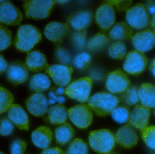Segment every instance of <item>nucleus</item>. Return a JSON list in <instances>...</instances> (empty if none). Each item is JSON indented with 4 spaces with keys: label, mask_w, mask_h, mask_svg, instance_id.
<instances>
[{
    "label": "nucleus",
    "mask_w": 155,
    "mask_h": 154,
    "mask_svg": "<svg viewBox=\"0 0 155 154\" xmlns=\"http://www.w3.org/2000/svg\"><path fill=\"white\" fill-rule=\"evenodd\" d=\"M42 35L35 26L25 24L19 27L14 41V45L18 51L29 53L42 39Z\"/></svg>",
    "instance_id": "nucleus-1"
},
{
    "label": "nucleus",
    "mask_w": 155,
    "mask_h": 154,
    "mask_svg": "<svg viewBox=\"0 0 155 154\" xmlns=\"http://www.w3.org/2000/svg\"><path fill=\"white\" fill-rule=\"evenodd\" d=\"M120 102L119 97L113 94L100 92L94 94L89 98L88 106L97 115L106 116L111 114Z\"/></svg>",
    "instance_id": "nucleus-2"
},
{
    "label": "nucleus",
    "mask_w": 155,
    "mask_h": 154,
    "mask_svg": "<svg viewBox=\"0 0 155 154\" xmlns=\"http://www.w3.org/2000/svg\"><path fill=\"white\" fill-rule=\"evenodd\" d=\"M88 141L91 148L99 154L110 152L115 146V136L107 129H99L90 132Z\"/></svg>",
    "instance_id": "nucleus-3"
},
{
    "label": "nucleus",
    "mask_w": 155,
    "mask_h": 154,
    "mask_svg": "<svg viewBox=\"0 0 155 154\" xmlns=\"http://www.w3.org/2000/svg\"><path fill=\"white\" fill-rule=\"evenodd\" d=\"M52 0H28L24 1L23 6L27 19L42 20L50 15L55 4Z\"/></svg>",
    "instance_id": "nucleus-4"
},
{
    "label": "nucleus",
    "mask_w": 155,
    "mask_h": 154,
    "mask_svg": "<svg viewBox=\"0 0 155 154\" xmlns=\"http://www.w3.org/2000/svg\"><path fill=\"white\" fill-rule=\"evenodd\" d=\"M93 85L91 77H84L70 84L64 90V94L81 103L88 102Z\"/></svg>",
    "instance_id": "nucleus-5"
},
{
    "label": "nucleus",
    "mask_w": 155,
    "mask_h": 154,
    "mask_svg": "<svg viewBox=\"0 0 155 154\" xmlns=\"http://www.w3.org/2000/svg\"><path fill=\"white\" fill-rule=\"evenodd\" d=\"M126 19L131 28L142 30L150 25V15L142 3L137 4L126 11Z\"/></svg>",
    "instance_id": "nucleus-6"
},
{
    "label": "nucleus",
    "mask_w": 155,
    "mask_h": 154,
    "mask_svg": "<svg viewBox=\"0 0 155 154\" xmlns=\"http://www.w3.org/2000/svg\"><path fill=\"white\" fill-rule=\"evenodd\" d=\"M148 60L144 53L132 51L127 54L123 68L126 72L130 75L138 76L146 69Z\"/></svg>",
    "instance_id": "nucleus-7"
},
{
    "label": "nucleus",
    "mask_w": 155,
    "mask_h": 154,
    "mask_svg": "<svg viewBox=\"0 0 155 154\" xmlns=\"http://www.w3.org/2000/svg\"><path fill=\"white\" fill-rule=\"evenodd\" d=\"M68 117L80 129L88 128L93 121V114L88 105L78 104L68 109Z\"/></svg>",
    "instance_id": "nucleus-8"
},
{
    "label": "nucleus",
    "mask_w": 155,
    "mask_h": 154,
    "mask_svg": "<svg viewBox=\"0 0 155 154\" xmlns=\"http://www.w3.org/2000/svg\"><path fill=\"white\" fill-rule=\"evenodd\" d=\"M116 19L114 8L109 3L103 4L97 10L96 22L102 32L109 31L115 23Z\"/></svg>",
    "instance_id": "nucleus-9"
},
{
    "label": "nucleus",
    "mask_w": 155,
    "mask_h": 154,
    "mask_svg": "<svg viewBox=\"0 0 155 154\" xmlns=\"http://www.w3.org/2000/svg\"><path fill=\"white\" fill-rule=\"evenodd\" d=\"M127 74L120 70H116L108 74L106 82L107 89L112 94H121L130 85Z\"/></svg>",
    "instance_id": "nucleus-10"
},
{
    "label": "nucleus",
    "mask_w": 155,
    "mask_h": 154,
    "mask_svg": "<svg viewBox=\"0 0 155 154\" xmlns=\"http://www.w3.org/2000/svg\"><path fill=\"white\" fill-rule=\"evenodd\" d=\"M23 20L21 11L12 3L3 2L0 4V23L6 25L21 24Z\"/></svg>",
    "instance_id": "nucleus-11"
},
{
    "label": "nucleus",
    "mask_w": 155,
    "mask_h": 154,
    "mask_svg": "<svg viewBox=\"0 0 155 154\" xmlns=\"http://www.w3.org/2000/svg\"><path fill=\"white\" fill-rule=\"evenodd\" d=\"M73 72L72 67L58 64L50 65L45 72L51 77L55 84L61 87L70 84Z\"/></svg>",
    "instance_id": "nucleus-12"
},
{
    "label": "nucleus",
    "mask_w": 155,
    "mask_h": 154,
    "mask_svg": "<svg viewBox=\"0 0 155 154\" xmlns=\"http://www.w3.org/2000/svg\"><path fill=\"white\" fill-rule=\"evenodd\" d=\"M8 81L15 86L23 84L29 77V70L25 64L19 61H14L8 64L6 71Z\"/></svg>",
    "instance_id": "nucleus-13"
},
{
    "label": "nucleus",
    "mask_w": 155,
    "mask_h": 154,
    "mask_svg": "<svg viewBox=\"0 0 155 154\" xmlns=\"http://www.w3.org/2000/svg\"><path fill=\"white\" fill-rule=\"evenodd\" d=\"M70 31L67 23L53 21L48 23L44 30V33L47 39L54 43L60 45L62 43Z\"/></svg>",
    "instance_id": "nucleus-14"
},
{
    "label": "nucleus",
    "mask_w": 155,
    "mask_h": 154,
    "mask_svg": "<svg viewBox=\"0 0 155 154\" xmlns=\"http://www.w3.org/2000/svg\"><path fill=\"white\" fill-rule=\"evenodd\" d=\"M28 112L36 117H41L48 110V99L42 93H35L31 95L25 101Z\"/></svg>",
    "instance_id": "nucleus-15"
},
{
    "label": "nucleus",
    "mask_w": 155,
    "mask_h": 154,
    "mask_svg": "<svg viewBox=\"0 0 155 154\" xmlns=\"http://www.w3.org/2000/svg\"><path fill=\"white\" fill-rule=\"evenodd\" d=\"M131 40L137 51L147 52L155 46V31L151 29L141 31L133 35Z\"/></svg>",
    "instance_id": "nucleus-16"
},
{
    "label": "nucleus",
    "mask_w": 155,
    "mask_h": 154,
    "mask_svg": "<svg viewBox=\"0 0 155 154\" xmlns=\"http://www.w3.org/2000/svg\"><path fill=\"white\" fill-rule=\"evenodd\" d=\"M150 108L143 105L136 106L131 112L129 124L140 131L148 126L151 116Z\"/></svg>",
    "instance_id": "nucleus-17"
},
{
    "label": "nucleus",
    "mask_w": 155,
    "mask_h": 154,
    "mask_svg": "<svg viewBox=\"0 0 155 154\" xmlns=\"http://www.w3.org/2000/svg\"><path fill=\"white\" fill-rule=\"evenodd\" d=\"M116 143L125 148L135 146L138 141V136L134 127L129 124L118 129L115 136Z\"/></svg>",
    "instance_id": "nucleus-18"
},
{
    "label": "nucleus",
    "mask_w": 155,
    "mask_h": 154,
    "mask_svg": "<svg viewBox=\"0 0 155 154\" xmlns=\"http://www.w3.org/2000/svg\"><path fill=\"white\" fill-rule=\"evenodd\" d=\"M94 18V14L89 10H81L71 13L66 19L67 24L75 31L85 30L90 26Z\"/></svg>",
    "instance_id": "nucleus-19"
},
{
    "label": "nucleus",
    "mask_w": 155,
    "mask_h": 154,
    "mask_svg": "<svg viewBox=\"0 0 155 154\" xmlns=\"http://www.w3.org/2000/svg\"><path fill=\"white\" fill-rule=\"evenodd\" d=\"M8 117L20 130H29L28 115L21 105L13 104L8 111Z\"/></svg>",
    "instance_id": "nucleus-20"
},
{
    "label": "nucleus",
    "mask_w": 155,
    "mask_h": 154,
    "mask_svg": "<svg viewBox=\"0 0 155 154\" xmlns=\"http://www.w3.org/2000/svg\"><path fill=\"white\" fill-rule=\"evenodd\" d=\"M25 64L29 70L37 73L45 70L49 65L46 56L38 51L29 52L26 55Z\"/></svg>",
    "instance_id": "nucleus-21"
},
{
    "label": "nucleus",
    "mask_w": 155,
    "mask_h": 154,
    "mask_svg": "<svg viewBox=\"0 0 155 154\" xmlns=\"http://www.w3.org/2000/svg\"><path fill=\"white\" fill-rule=\"evenodd\" d=\"M31 140L34 144L38 148L46 149L51 145L53 138V133L50 128L41 126L32 133Z\"/></svg>",
    "instance_id": "nucleus-22"
},
{
    "label": "nucleus",
    "mask_w": 155,
    "mask_h": 154,
    "mask_svg": "<svg viewBox=\"0 0 155 154\" xmlns=\"http://www.w3.org/2000/svg\"><path fill=\"white\" fill-rule=\"evenodd\" d=\"M138 95L142 105L149 108H155V85L142 84L138 87Z\"/></svg>",
    "instance_id": "nucleus-23"
},
{
    "label": "nucleus",
    "mask_w": 155,
    "mask_h": 154,
    "mask_svg": "<svg viewBox=\"0 0 155 154\" xmlns=\"http://www.w3.org/2000/svg\"><path fill=\"white\" fill-rule=\"evenodd\" d=\"M133 36L132 28L124 21L115 24L109 33V38L117 41L130 40Z\"/></svg>",
    "instance_id": "nucleus-24"
},
{
    "label": "nucleus",
    "mask_w": 155,
    "mask_h": 154,
    "mask_svg": "<svg viewBox=\"0 0 155 154\" xmlns=\"http://www.w3.org/2000/svg\"><path fill=\"white\" fill-rule=\"evenodd\" d=\"M48 119L54 125H60L66 122L68 119V110L61 104L51 106L47 112Z\"/></svg>",
    "instance_id": "nucleus-25"
},
{
    "label": "nucleus",
    "mask_w": 155,
    "mask_h": 154,
    "mask_svg": "<svg viewBox=\"0 0 155 154\" xmlns=\"http://www.w3.org/2000/svg\"><path fill=\"white\" fill-rule=\"evenodd\" d=\"M54 134L56 143L64 146L72 139L75 134V130L71 125L65 122L55 129Z\"/></svg>",
    "instance_id": "nucleus-26"
},
{
    "label": "nucleus",
    "mask_w": 155,
    "mask_h": 154,
    "mask_svg": "<svg viewBox=\"0 0 155 154\" xmlns=\"http://www.w3.org/2000/svg\"><path fill=\"white\" fill-rule=\"evenodd\" d=\"M51 86V81L47 74L38 73L32 76L29 82V87L35 93H42L48 90Z\"/></svg>",
    "instance_id": "nucleus-27"
},
{
    "label": "nucleus",
    "mask_w": 155,
    "mask_h": 154,
    "mask_svg": "<svg viewBox=\"0 0 155 154\" xmlns=\"http://www.w3.org/2000/svg\"><path fill=\"white\" fill-rule=\"evenodd\" d=\"M138 87L134 85H130L128 88L121 93L120 101L127 106H134L140 102L138 95Z\"/></svg>",
    "instance_id": "nucleus-28"
},
{
    "label": "nucleus",
    "mask_w": 155,
    "mask_h": 154,
    "mask_svg": "<svg viewBox=\"0 0 155 154\" xmlns=\"http://www.w3.org/2000/svg\"><path fill=\"white\" fill-rule=\"evenodd\" d=\"M127 48L124 43L116 41L113 43L108 49L109 56L114 60H120L126 56Z\"/></svg>",
    "instance_id": "nucleus-29"
},
{
    "label": "nucleus",
    "mask_w": 155,
    "mask_h": 154,
    "mask_svg": "<svg viewBox=\"0 0 155 154\" xmlns=\"http://www.w3.org/2000/svg\"><path fill=\"white\" fill-rule=\"evenodd\" d=\"M131 111L129 106L126 105L117 106L111 113L112 118L119 124L126 123L129 121Z\"/></svg>",
    "instance_id": "nucleus-30"
},
{
    "label": "nucleus",
    "mask_w": 155,
    "mask_h": 154,
    "mask_svg": "<svg viewBox=\"0 0 155 154\" xmlns=\"http://www.w3.org/2000/svg\"><path fill=\"white\" fill-rule=\"evenodd\" d=\"M14 100L13 95L6 88L0 86V115L9 110Z\"/></svg>",
    "instance_id": "nucleus-31"
},
{
    "label": "nucleus",
    "mask_w": 155,
    "mask_h": 154,
    "mask_svg": "<svg viewBox=\"0 0 155 154\" xmlns=\"http://www.w3.org/2000/svg\"><path fill=\"white\" fill-rule=\"evenodd\" d=\"M108 42L109 39L105 34L98 33L88 41L87 48L92 51H96L105 46Z\"/></svg>",
    "instance_id": "nucleus-32"
},
{
    "label": "nucleus",
    "mask_w": 155,
    "mask_h": 154,
    "mask_svg": "<svg viewBox=\"0 0 155 154\" xmlns=\"http://www.w3.org/2000/svg\"><path fill=\"white\" fill-rule=\"evenodd\" d=\"M12 32L6 26L0 23V52L5 51L12 44Z\"/></svg>",
    "instance_id": "nucleus-33"
},
{
    "label": "nucleus",
    "mask_w": 155,
    "mask_h": 154,
    "mask_svg": "<svg viewBox=\"0 0 155 154\" xmlns=\"http://www.w3.org/2000/svg\"><path fill=\"white\" fill-rule=\"evenodd\" d=\"M87 144L83 140L76 138L71 142L66 152V154H88Z\"/></svg>",
    "instance_id": "nucleus-34"
},
{
    "label": "nucleus",
    "mask_w": 155,
    "mask_h": 154,
    "mask_svg": "<svg viewBox=\"0 0 155 154\" xmlns=\"http://www.w3.org/2000/svg\"><path fill=\"white\" fill-rule=\"evenodd\" d=\"M92 62V56L87 52H83L78 54L74 58L73 63L76 69L80 70H85Z\"/></svg>",
    "instance_id": "nucleus-35"
},
{
    "label": "nucleus",
    "mask_w": 155,
    "mask_h": 154,
    "mask_svg": "<svg viewBox=\"0 0 155 154\" xmlns=\"http://www.w3.org/2000/svg\"><path fill=\"white\" fill-rule=\"evenodd\" d=\"M86 30L75 31L71 35V41L74 48L78 51H81L84 48L86 44Z\"/></svg>",
    "instance_id": "nucleus-36"
},
{
    "label": "nucleus",
    "mask_w": 155,
    "mask_h": 154,
    "mask_svg": "<svg viewBox=\"0 0 155 154\" xmlns=\"http://www.w3.org/2000/svg\"><path fill=\"white\" fill-rule=\"evenodd\" d=\"M141 132L145 143L149 148L155 150V126H147Z\"/></svg>",
    "instance_id": "nucleus-37"
},
{
    "label": "nucleus",
    "mask_w": 155,
    "mask_h": 154,
    "mask_svg": "<svg viewBox=\"0 0 155 154\" xmlns=\"http://www.w3.org/2000/svg\"><path fill=\"white\" fill-rule=\"evenodd\" d=\"M54 54L56 60L63 65H69L71 63V54L66 49L58 45L55 49Z\"/></svg>",
    "instance_id": "nucleus-38"
},
{
    "label": "nucleus",
    "mask_w": 155,
    "mask_h": 154,
    "mask_svg": "<svg viewBox=\"0 0 155 154\" xmlns=\"http://www.w3.org/2000/svg\"><path fill=\"white\" fill-rule=\"evenodd\" d=\"M14 124L8 117L0 118V135L7 136L11 135L14 130Z\"/></svg>",
    "instance_id": "nucleus-39"
},
{
    "label": "nucleus",
    "mask_w": 155,
    "mask_h": 154,
    "mask_svg": "<svg viewBox=\"0 0 155 154\" xmlns=\"http://www.w3.org/2000/svg\"><path fill=\"white\" fill-rule=\"evenodd\" d=\"M26 147L27 143L23 140H15L10 146V153L11 154H24Z\"/></svg>",
    "instance_id": "nucleus-40"
},
{
    "label": "nucleus",
    "mask_w": 155,
    "mask_h": 154,
    "mask_svg": "<svg viewBox=\"0 0 155 154\" xmlns=\"http://www.w3.org/2000/svg\"><path fill=\"white\" fill-rule=\"evenodd\" d=\"M107 2L114 6L120 11H127L131 8L133 1H108Z\"/></svg>",
    "instance_id": "nucleus-41"
},
{
    "label": "nucleus",
    "mask_w": 155,
    "mask_h": 154,
    "mask_svg": "<svg viewBox=\"0 0 155 154\" xmlns=\"http://www.w3.org/2000/svg\"><path fill=\"white\" fill-rule=\"evenodd\" d=\"M149 15H155V1H147L144 5Z\"/></svg>",
    "instance_id": "nucleus-42"
},
{
    "label": "nucleus",
    "mask_w": 155,
    "mask_h": 154,
    "mask_svg": "<svg viewBox=\"0 0 155 154\" xmlns=\"http://www.w3.org/2000/svg\"><path fill=\"white\" fill-rule=\"evenodd\" d=\"M41 154H66L62 149L58 147H52L45 149Z\"/></svg>",
    "instance_id": "nucleus-43"
},
{
    "label": "nucleus",
    "mask_w": 155,
    "mask_h": 154,
    "mask_svg": "<svg viewBox=\"0 0 155 154\" xmlns=\"http://www.w3.org/2000/svg\"><path fill=\"white\" fill-rule=\"evenodd\" d=\"M8 64V62L4 56L0 54V75L6 71Z\"/></svg>",
    "instance_id": "nucleus-44"
},
{
    "label": "nucleus",
    "mask_w": 155,
    "mask_h": 154,
    "mask_svg": "<svg viewBox=\"0 0 155 154\" xmlns=\"http://www.w3.org/2000/svg\"><path fill=\"white\" fill-rule=\"evenodd\" d=\"M48 95H49V96L50 97H51V99L54 100L55 102L57 101V102L59 103V104H62V103H64V101H65V99L64 97H58L57 96V94H55L53 91H51V92H49V94Z\"/></svg>",
    "instance_id": "nucleus-45"
},
{
    "label": "nucleus",
    "mask_w": 155,
    "mask_h": 154,
    "mask_svg": "<svg viewBox=\"0 0 155 154\" xmlns=\"http://www.w3.org/2000/svg\"><path fill=\"white\" fill-rule=\"evenodd\" d=\"M91 78H94L95 80H100L103 78V74L101 72L97 70H94L91 71L90 73Z\"/></svg>",
    "instance_id": "nucleus-46"
},
{
    "label": "nucleus",
    "mask_w": 155,
    "mask_h": 154,
    "mask_svg": "<svg viewBox=\"0 0 155 154\" xmlns=\"http://www.w3.org/2000/svg\"><path fill=\"white\" fill-rule=\"evenodd\" d=\"M149 70L153 76L155 77V58L151 60L149 66Z\"/></svg>",
    "instance_id": "nucleus-47"
},
{
    "label": "nucleus",
    "mask_w": 155,
    "mask_h": 154,
    "mask_svg": "<svg viewBox=\"0 0 155 154\" xmlns=\"http://www.w3.org/2000/svg\"><path fill=\"white\" fill-rule=\"evenodd\" d=\"M64 90L65 89L63 88L62 87H59L55 90L56 94H57V95H61L63 94L64 93Z\"/></svg>",
    "instance_id": "nucleus-48"
},
{
    "label": "nucleus",
    "mask_w": 155,
    "mask_h": 154,
    "mask_svg": "<svg viewBox=\"0 0 155 154\" xmlns=\"http://www.w3.org/2000/svg\"><path fill=\"white\" fill-rule=\"evenodd\" d=\"M150 26L152 28V30L155 31V15L152 17V20H151L150 22Z\"/></svg>",
    "instance_id": "nucleus-49"
},
{
    "label": "nucleus",
    "mask_w": 155,
    "mask_h": 154,
    "mask_svg": "<svg viewBox=\"0 0 155 154\" xmlns=\"http://www.w3.org/2000/svg\"><path fill=\"white\" fill-rule=\"evenodd\" d=\"M68 2V1H55V2H56L60 4L64 3L66 2Z\"/></svg>",
    "instance_id": "nucleus-50"
},
{
    "label": "nucleus",
    "mask_w": 155,
    "mask_h": 154,
    "mask_svg": "<svg viewBox=\"0 0 155 154\" xmlns=\"http://www.w3.org/2000/svg\"><path fill=\"white\" fill-rule=\"evenodd\" d=\"M106 154H117L115 153H114V152H110Z\"/></svg>",
    "instance_id": "nucleus-51"
},
{
    "label": "nucleus",
    "mask_w": 155,
    "mask_h": 154,
    "mask_svg": "<svg viewBox=\"0 0 155 154\" xmlns=\"http://www.w3.org/2000/svg\"><path fill=\"white\" fill-rule=\"evenodd\" d=\"M0 154H5L3 152H1V151H0Z\"/></svg>",
    "instance_id": "nucleus-52"
},
{
    "label": "nucleus",
    "mask_w": 155,
    "mask_h": 154,
    "mask_svg": "<svg viewBox=\"0 0 155 154\" xmlns=\"http://www.w3.org/2000/svg\"><path fill=\"white\" fill-rule=\"evenodd\" d=\"M3 2V1H0V3H2Z\"/></svg>",
    "instance_id": "nucleus-53"
},
{
    "label": "nucleus",
    "mask_w": 155,
    "mask_h": 154,
    "mask_svg": "<svg viewBox=\"0 0 155 154\" xmlns=\"http://www.w3.org/2000/svg\"><path fill=\"white\" fill-rule=\"evenodd\" d=\"M154 114L155 116V108L154 110Z\"/></svg>",
    "instance_id": "nucleus-54"
}]
</instances>
